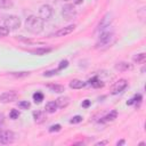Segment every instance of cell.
Masks as SVG:
<instances>
[{
    "label": "cell",
    "instance_id": "cell-10",
    "mask_svg": "<svg viewBox=\"0 0 146 146\" xmlns=\"http://www.w3.org/2000/svg\"><path fill=\"white\" fill-rule=\"evenodd\" d=\"M112 21H113L112 14H110V13L106 14V15L102 18V21H100V23H99V25H98V31H104L106 27H110Z\"/></svg>",
    "mask_w": 146,
    "mask_h": 146
},
{
    "label": "cell",
    "instance_id": "cell-12",
    "mask_svg": "<svg viewBox=\"0 0 146 146\" xmlns=\"http://www.w3.org/2000/svg\"><path fill=\"white\" fill-rule=\"evenodd\" d=\"M56 104H57V107L59 108H65L68 106L70 104V98L67 96H62V97H58L56 99Z\"/></svg>",
    "mask_w": 146,
    "mask_h": 146
},
{
    "label": "cell",
    "instance_id": "cell-24",
    "mask_svg": "<svg viewBox=\"0 0 146 146\" xmlns=\"http://www.w3.org/2000/svg\"><path fill=\"white\" fill-rule=\"evenodd\" d=\"M18 116H19V112L17 110H11L9 112V117L11 120H16V119H18Z\"/></svg>",
    "mask_w": 146,
    "mask_h": 146
},
{
    "label": "cell",
    "instance_id": "cell-4",
    "mask_svg": "<svg viewBox=\"0 0 146 146\" xmlns=\"http://www.w3.org/2000/svg\"><path fill=\"white\" fill-rule=\"evenodd\" d=\"M15 140V133L10 130H0V144L7 145Z\"/></svg>",
    "mask_w": 146,
    "mask_h": 146
},
{
    "label": "cell",
    "instance_id": "cell-35",
    "mask_svg": "<svg viewBox=\"0 0 146 146\" xmlns=\"http://www.w3.org/2000/svg\"><path fill=\"white\" fill-rule=\"evenodd\" d=\"M82 1L83 0H74V3L75 5H80V3H82Z\"/></svg>",
    "mask_w": 146,
    "mask_h": 146
},
{
    "label": "cell",
    "instance_id": "cell-17",
    "mask_svg": "<svg viewBox=\"0 0 146 146\" xmlns=\"http://www.w3.org/2000/svg\"><path fill=\"white\" fill-rule=\"evenodd\" d=\"M87 84H90V86H92V87H95V88H102V87L104 86V83L98 79V76H94V78H91V79L88 81Z\"/></svg>",
    "mask_w": 146,
    "mask_h": 146
},
{
    "label": "cell",
    "instance_id": "cell-18",
    "mask_svg": "<svg viewBox=\"0 0 146 146\" xmlns=\"http://www.w3.org/2000/svg\"><path fill=\"white\" fill-rule=\"evenodd\" d=\"M116 116H117V112L116 111H111L107 115H105L100 121L102 122H110V121H114L115 119H116Z\"/></svg>",
    "mask_w": 146,
    "mask_h": 146
},
{
    "label": "cell",
    "instance_id": "cell-1",
    "mask_svg": "<svg viewBox=\"0 0 146 146\" xmlns=\"http://www.w3.org/2000/svg\"><path fill=\"white\" fill-rule=\"evenodd\" d=\"M25 29L32 34H39L43 30V19L39 16H29L25 21Z\"/></svg>",
    "mask_w": 146,
    "mask_h": 146
},
{
    "label": "cell",
    "instance_id": "cell-21",
    "mask_svg": "<svg viewBox=\"0 0 146 146\" xmlns=\"http://www.w3.org/2000/svg\"><path fill=\"white\" fill-rule=\"evenodd\" d=\"M13 7V0H0V8L8 9Z\"/></svg>",
    "mask_w": 146,
    "mask_h": 146
},
{
    "label": "cell",
    "instance_id": "cell-29",
    "mask_svg": "<svg viewBox=\"0 0 146 146\" xmlns=\"http://www.w3.org/2000/svg\"><path fill=\"white\" fill-rule=\"evenodd\" d=\"M58 73V70H50V71H46L43 73V76H52V75H56Z\"/></svg>",
    "mask_w": 146,
    "mask_h": 146
},
{
    "label": "cell",
    "instance_id": "cell-19",
    "mask_svg": "<svg viewBox=\"0 0 146 146\" xmlns=\"http://www.w3.org/2000/svg\"><path fill=\"white\" fill-rule=\"evenodd\" d=\"M57 104H56V102H48L47 104H46V107H44V110H46V112H48V113H55L56 111H57Z\"/></svg>",
    "mask_w": 146,
    "mask_h": 146
},
{
    "label": "cell",
    "instance_id": "cell-11",
    "mask_svg": "<svg viewBox=\"0 0 146 146\" xmlns=\"http://www.w3.org/2000/svg\"><path fill=\"white\" fill-rule=\"evenodd\" d=\"M132 64H129L127 62H119L114 65V68L119 72H125V71H129V70H132Z\"/></svg>",
    "mask_w": 146,
    "mask_h": 146
},
{
    "label": "cell",
    "instance_id": "cell-36",
    "mask_svg": "<svg viewBox=\"0 0 146 146\" xmlns=\"http://www.w3.org/2000/svg\"><path fill=\"white\" fill-rule=\"evenodd\" d=\"M124 143H125L124 140H120V141H117V143H116V145H117V146H119V145H123Z\"/></svg>",
    "mask_w": 146,
    "mask_h": 146
},
{
    "label": "cell",
    "instance_id": "cell-9",
    "mask_svg": "<svg viewBox=\"0 0 146 146\" xmlns=\"http://www.w3.org/2000/svg\"><path fill=\"white\" fill-rule=\"evenodd\" d=\"M74 29H75V25L73 24V25H68V26H65V27H62V29H59L58 31H56L54 34H51L52 36H56V38H58V36H65V35H67V34H71L73 31H74Z\"/></svg>",
    "mask_w": 146,
    "mask_h": 146
},
{
    "label": "cell",
    "instance_id": "cell-14",
    "mask_svg": "<svg viewBox=\"0 0 146 146\" xmlns=\"http://www.w3.org/2000/svg\"><path fill=\"white\" fill-rule=\"evenodd\" d=\"M51 50H52L51 48H46V47H42V48H36V49H30V50H29V52L34 54V55L42 56V55H46V54L50 52Z\"/></svg>",
    "mask_w": 146,
    "mask_h": 146
},
{
    "label": "cell",
    "instance_id": "cell-6",
    "mask_svg": "<svg viewBox=\"0 0 146 146\" xmlns=\"http://www.w3.org/2000/svg\"><path fill=\"white\" fill-rule=\"evenodd\" d=\"M62 15H63V17H64L65 19H71V18H73V17L76 15V9H75V7H74L73 5L67 3V5H65V6L63 7V9H62Z\"/></svg>",
    "mask_w": 146,
    "mask_h": 146
},
{
    "label": "cell",
    "instance_id": "cell-23",
    "mask_svg": "<svg viewBox=\"0 0 146 146\" xmlns=\"http://www.w3.org/2000/svg\"><path fill=\"white\" fill-rule=\"evenodd\" d=\"M141 99H143V96H141L140 94H138V95H136L133 98H131L129 102H127V104H128V105L137 104V103H140V102H141Z\"/></svg>",
    "mask_w": 146,
    "mask_h": 146
},
{
    "label": "cell",
    "instance_id": "cell-8",
    "mask_svg": "<svg viewBox=\"0 0 146 146\" xmlns=\"http://www.w3.org/2000/svg\"><path fill=\"white\" fill-rule=\"evenodd\" d=\"M17 99V94L15 91H6L0 95V103H11Z\"/></svg>",
    "mask_w": 146,
    "mask_h": 146
},
{
    "label": "cell",
    "instance_id": "cell-22",
    "mask_svg": "<svg viewBox=\"0 0 146 146\" xmlns=\"http://www.w3.org/2000/svg\"><path fill=\"white\" fill-rule=\"evenodd\" d=\"M33 100H34V103L40 104V103L43 100V94H42V92H40V91L34 92V94H33Z\"/></svg>",
    "mask_w": 146,
    "mask_h": 146
},
{
    "label": "cell",
    "instance_id": "cell-32",
    "mask_svg": "<svg viewBox=\"0 0 146 146\" xmlns=\"http://www.w3.org/2000/svg\"><path fill=\"white\" fill-rule=\"evenodd\" d=\"M89 106H90V100H89V99H84V100L82 102V107L87 108V107H89Z\"/></svg>",
    "mask_w": 146,
    "mask_h": 146
},
{
    "label": "cell",
    "instance_id": "cell-5",
    "mask_svg": "<svg viewBox=\"0 0 146 146\" xmlns=\"http://www.w3.org/2000/svg\"><path fill=\"white\" fill-rule=\"evenodd\" d=\"M127 86H128V81H127L125 79H120V80H117L116 82H114V84L112 86V88H111V94H113V95L120 94V92H122V91L127 88Z\"/></svg>",
    "mask_w": 146,
    "mask_h": 146
},
{
    "label": "cell",
    "instance_id": "cell-25",
    "mask_svg": "<svg viewBox=\"0 0 146 146\" xmlns=\"http://www.w3.org/2000/svg\"><path fill=\"white\" fill-rule=\"evenodd\" d=\"M10 74L13 76H15V78H23V76H27L30 73L29 72H13Z\"/></svg>",
    "mask_w": 146,
    "mask_h": 146
},
{
    "label": "cell",
    "instance_id": "cell-2",
    "mask_svg": "<svg viewBox=\"0 0 146 146\" xmlns=\"http://www.w3.org/2000/svg\"><path fill=\"white\" fill-rule=\"evenodd\" d=\"M115 42V34L113 31H103L102 34L99 35L97 42H96V48L97 49H106L111 47Z\"/></svg>",
    "mask_w": 146,
    "mask_h": 146
},
{
    "label": "cell",
    "instance_id": "cell-31",
    "mask_svg": "<svg viewBox=\"0 0 146 146\" xmlns=\"http://www.w3.org/2000/svg\"><path fill=\"white\" fill-rule=\"evenodd\" d=\"M60 129H62L60 124H54V125H51V127L49 128V131H50V132H57V131H59Z\"/></svg>",
    "mask_w": 146,
    "mask_h": 146
},
{
    "label": "cell",
    "instance_id": "cell-20",
    "mask_svg": "<svg viewBox=\"0 0 146 146\" xmlns=\"http://www.w3.org/2000/svg\"><path fill=\"white\" fill-rule=\"evenodd\" d=\"M133 62L137 63V64H144L145 60H146V54L145 52H140V54H137L133 56Z\"/></svg>",
    "mask_w": 146,
    "mask_h": 146
},
{
    "label": "cell",
    "instance_id": "cell-33",
    "mask_svg": "<svg viewBox=\"0 0 146 146\" xmlns=\"http://www.w3.org/2000/svg\"><path fill=\"white\" fill-rule=\"evenodd\" d=\"M107 144H108V140H102V141L96 143L97 146H103V145H107Z\"/></svg>",
    "mask_w": 146,
    "mask_h": 146
},
{
    "label": "cell",
    "instance_id": "cell-26",
    "mask_svg": "<svg viewBox=\"0 0 146 146\" xmlns=\"http://www.w3.org/2000/svg\"><path fill=\"white\" fill-rule=\"evenodd\" d=\"M30 106H31V104L27 100H24V102H19L18 103V107H21L22 110H27V108H30Z\"/></svg>",
    "mask_w": 146,
    "mask_h": 146
},
{
    "label": "cell",
    "instance_id": "cell-28",
    "mask_svg": "<svg viewBox=\"0 0 146 146\" xmlns=\"http://www.w3.org/2000/svg\"><path fill=\"white\" fill-rule=\"evenodd\" d=\"M9 34V30L6 26H0V38L7 36Z\"/></svg>",
    "mask_w": 146,
    "mask_h": 146
},
{
    "label": "cell",
    "instance_id": "cell-30",
    "mask_svg": "<svg viewBox=\"0 0 146 146\" xmlns=\"http://www.w3.org/2000/svg\"><path fill=\"white\" fill-rule=\"evenodd\" d=\"M67 66H68V62L65 59V60H62V62L59 63V65H58V68H57V70H58V71H62L63 68H65V67H67Z\"/></svg>",
    "mask_w": 146,
    "mask_h": 146
},
{
    "label": "cell",
    "instance_id": "cell-16",
    "mask_svg": "<svg viewBox=\"0 0 146 146\" xmlns=\"http://www.w3.org/2000/svg\"><path fill=\"white\" fill-rule=\"evenodd\" d=\"M33 119L36 123H42L44 121V113L42 111H34L33 112Z\"/></svg>",
    "mask_w": 146,
    "mask_h": 146
},
{
    "label": "cell",
    "instance_id": "cell-13",
    "mask_svg": "<svg viewBox=\"0 0 146 146\" xmlns=\"http://www.w3.org/2000/svg\"><path fill=\"white\" fill-rule=\"evenodd\" d=\"M86 86H87V82L79 80V79H74L70 82V88H72V89H82Z\"/></svg>",
    "mask_w": 146,
    "mask_h": 146
},
{
    "label": "cell",
    "instance_id": "cell-15",
    "mask_svg": "<svg viewBox=\"0 0 146 146\" xmlns=\"http://www.w3.org/2000/svg\"><path fill=\"white\" fill-rule=\"evenodd\" d=\"M47 87H48V89H50L52 92H57V94H59V92L65 91V87H64V86H62V84L50 83V84H48Z\"/></svg>",
    "mask_w": 146,
    "mask_h": 146
},
{
    "label": "cell",
    "instance_id": "cell-27",
    "mask_svg": "<svg viewBox=\"0 0 146 146\" xmlns=\"http://www.w3.org/2000/svg\"><path fill=\"white\" fill-rule=\"evenodd\" d=\"M81 121H82V116H81V115H75V116H73V117L70 120V123L76 124V123H80Z\"/></svg>",
    "mask_w": 146,
    "mask_h": 146
},
{
    "label": "cell",
    "instance_id": "cell-7",
    "mask_svg": "<svg viewBox=\"0 0 146 146\" xmlns=\"http://www.w3.org/2000/svg\"><path fill=\"white\" fill-rule=\"evenodd\" d=\"M52 16V8L49 5H43L39 9V17L42 18L43 21L49 19Z\"/></svg>",
    "mask_w": 146,
    "mask_h": 146
},
{
    "label": "cell",
    "instance_id": "cell-37",
    "mask_svg": "<svg viewBox=\"0 0 146 146\" xmlns=\"http://www.w3.org/2000/svg\"><path fill=\"white\" fill-rule=\"evenodd\" d=\"M62 1H68V0H62Z\"/></svg>",
    "mask_w": 146,
    "mask_h": 146
},
{
    "label": "cell",
    "instance_id": "cell-34",
    "mask_svg": "<svg viewBox=\"0 0 146 146\" xmlns=\"http://www.w3.org/2000/svg\"><path fill=\"white\" fill-rule=\"evenodd\" d=\"M3 123H5V115H3V113L0 112V127H1Z\"/></svg>",
    "mask_w": 146,
    "mask_h": 146
},
{
    "label": "cell",
    "instance_id": "cell-3",
    "mask_svg": "<svg viewBox=\"0 0 146 146\" xmlns=\"http://www.w3.org/2000/svg\"><path fill=\"white\" fill-rule=\"evenodd\" d=\"M5 26L10 31H14V30H17L19 26H21V19L18 16L16 15H9L6 19H5Z\"/></svg>",
    "mask_w": 146,
    "mask_h": 146
}]
</instances>
